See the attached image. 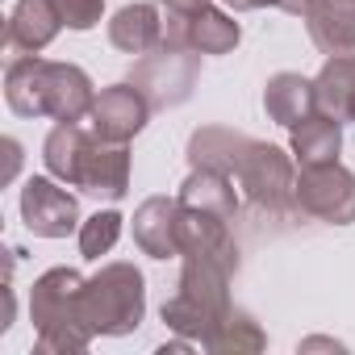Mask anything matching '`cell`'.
<instances>
[{
    "label": "cell",
    "mask_w": 355,
    "mask_h": 355,
    "mask_svg": "<svg viewBox=\"0 0 355 355\" xmlns=\"http://www.w3.org/2000/svg\"><path fill=\"white\" fill-rule=\"evenodd\" d=\"M5 101L17 117L84 121L96 105V88H92L88 71L76 67V63L21 55L5 71Z\"/></svg>",
    "instance_id": "1"
},
{
    "label": "cell",
    "mask_w": 355,
    "mask_h": 355,
    "mask_svg": "<svg viewBox=\"0 0 355 355\" xmlns=\"http://www.w3.org/2000/svg\"><path fill=\"white\" fill-rule=\"evenodd\" d=\"M84 276L76 268H51L30 288V322H34V347L46 355H80L92 347V330L80 313Z\"/></svg>",
    "instance_id": "2"
},
{
    "label": "cell",
    "mask_w": 355,
    "mask_h": 355,
    "mask_svg": "<svg viewBox=\"0 0 355 355\" xmlns=\"http://www.w3.org/2000/svg\"><path fill=\"white\" fill-rule=\"evenodd\" d=\"M230 280H234V272H226L214 259H184L180 280H175V293L163 301L159 318L167 322L171 334H184L193 343H205L214 334V326L234 309Z\"/></svg>",
    "instance_id": "3"
},
{
    "label": "cell",
    "mask_w": 355,
    "mask_h": 355,
    "mask_svg": "<svg viewBox=\"0 0 355 355\" xmlns=\"http://www.w3.org/2000/svg\"><path fill=\"white\" fill-rule=\"evenodd\" d=\"M80 313L84 326L101 338H125L142 326L146 318V280L134 263L117 259V263H101L96 276L84 280V297H80Z\"/></svg>",
    "instance_id": "4"
},
{
    "label": "cell",
    "mask_w": 355,
    "mask_h": 355,
    "mask_svg": "<svg viewBox=\"0 0 355 355\" xmlns=\"http://www.w3.org/2000/svg\"><path fill=\"white\" fill-rule=\"evenodd\" d=\"M234 184L255 209L284 218L297 209V159H293V150L251 138V146L234 171Z\"/></svg>",
    "instance_id": "5"
},
{
    "label": "cell",
    "mask_w": 355,
    "mask_h": 355,
    "mask_svg": "<svg viewBox=\"0 0 355 355\" xmlns=\"http://www.w3.org/2000/svg\"><path fill=\"white\" fill-rule=\"evenodd\" d=\"M197 76H201V55L184 51V46H171V42L155 46L150 55H138L134 67H130V80L142 88L150 109L184 105L197 88Z\"/></svg>",
    "instance_id": "6"
},
{
    "label": "cell",
    "mask_w": 355,
    "mask_h": 355,
    "mask_svg": "<svg viewBox=\"0 0 355 355\" xmlns=\"http://www.w3.org/2000/svg\"><path fill=\"white\" fill-rule=\"evenodd\" d=\"M297 209L326 226L355 222V171L334 163H313L297 171Z\"/></svg>",
    "instance_id": "7"
},
{
    "label": "cell",
    "mask_w": 355,
    "mask_h": 355,
    "mask_svg": "<svg viewBox=\"0 0 355 355\" xmlns=\"http://www.w3.org/2000/svg\"><path fill=\"white\" fill-rule=\"evenodd\" d=\"M21 222L34 239H67L80 234V201L63 189L55 175H30L21 189Z\"/></svg>",
    "instance_id": "8"
},
{
    "label": "cell",
    "mask_w": 355,
    "mask_h": 355,
    "mask_svg": "<svg viewBox=\"0 0 355 355\" xmlns=\"http://www.w3.org/2000/svg\"><path fill=\"white\" fill-rule=\"evenodd\" d=\"M163 42L197 51V55H230L243 42V26L234 21L230 9L201 5V9H189V13H167Z\"/></svg>",
    "instance_id": "9"
},
{
    "label": "cell",
    "mask_w": 355,
    "mask_h": 355,
    "mask_svg": "<svg viewBox=\"0 0 355 355\" xmlns=\"http://www.w3.org/2000/svg\"><path fill=\"white\" fill-rule=\"evenodd\" d=\"M71 189H80L96 201H109V205L121 201L130 193V142H109V138L92 134L80 155Z\"/></svg>",
    "instance_id": "10"
},
{
    "label": "cell",
    "mask_w": 355,
    "mask_h": 355,
    "mask_svg": "<svg viewBox=\"0 0 355 355\" xmlns=\"http://www.w3.org/2000/svg\"><path fill=\"white\" fill-rule=\"evenodd\" d=\"M150 113L155 109L142 96V88L134 80H121V84H109V88L96 92V105H92L88 121H92V134H101L109 142H130L134 134L146 130Z\"/></svg>",
    "instance_id": "11"
},
{
    "label": "cell",
    "mask_w": 355,
    "mask_h": 355,
    "mask_svg": "<svg viewBox=\"0 0 355 355\" xmlns=\"http://www.w3.org/2000/svg\"><path fill=\"white\" fill-rule=\"evenodd\" d=\"M63 30V13H59V0H17L9 26H5V51L13 59L21 55H42Z\"/></svg>",
    "instance_id": "12"
},
{
    "label": "cell",
    "mask_w": 355,
    "mask_h": 355,
    "mask_svg": "<svg viewBox=\"0 0 355 355\" xmlns=\"http://www.w3.org/2000/svg\"><path fill=\"white\" fill-rule=\"evenodd\" d=\"M180 259H214L226 272H239V243L230 222L180 205Z\"/></svg>",
    "instance_id": "13"
},
{
    "label": "cell",
    "mask_w": 355,
    "mask_h": 355,
    "mask_svg": "<svg viewBox=\"0 0 355 355\" xmlns=\"http://www.w3.org/2000/svg\"><path fill=\"white\" fill-rule=\"evenodd\" d=\"M134 243L150 259H180V201L175 197H146L134 218Z\"/></svg>",
    "instance_id": "14"
},
{
    "label": "cell",
    "mask_w": 355,
    "mask_h": 355,
    "mask_svg": "<svg viewBox=\"0 0 355 355\" xmlns=\"http://www.w3.org/2000/svg\"><path fill=\"white\" fill-rule=\"evenodd\" d=\"M109 42L121 55H150L155 46H163V13L150 0H134V5H121L109 17Z\"/></svg>",
    "instance_id": "15"
},
{
    "label": "cell",
    "mask_w": 355,
    "mask_h": 355,
    "mask_svg": "<svg viewBox=\"0 0 355 355\" xmlns=\"http://www.w3.org/2000/svg\"><path fill=\"white\" fill-rule=\"evenodd\" d=\"M301 21L322 55H351L355 51V0H313Z\"/></svg>",
    "instance_id": "16"
},
{
    "label": "cell",
    "mask_w": 355,
    "mask_h": 355,
    "mask_svg": "<svg viewBox=\"0 0 355 355\" xmlns=\"http://www.w3.org/2000/svg\"><path fill=\"white\" fill-rule=\"evenodd\" d=\"M184 209H197V214H214V218H226L234 222L239 214V193H234V175L226 171H209V167H193L189 180L175 193Z\"/></svg>",
    "instance_id": "17"
},
{
    "label": "cell",
    "mask_w": 355,
    "mask_h": 355,
    "mask_svg": "<svg viewBox=\"0 0 355 355\" xmlns=\"http://www.w3.org/2000/svg\"><path fill=\"white\" fill-rule=\"evenodd\" d=\"M263 109L276 125L293 130L297 121H305L309 113H318V92L313 80H305L301 71H276L263 84Z\"/></svg>",
    "instance_id": "18"
},
{
    "label": "cell",
    "mask_w": 355,
    "mask_h": 355,
    "mask_svg": "<svg viewBox=\"0 0 355 355\" xmlns=\"http://www.w3.org/2000/svg\"><path fill=\"white\" fill-rule=\"evenodd\" d=\"M288 150L297 159V167H313V163H334L343 150V121L330 113H309L305 121H297L288 130Z\"/></svg>",
    "instance_id": "19"
},
{
    "label": "cell",
    "mask_w": 355,
    "mask_h": 355,
    "mask_svg": "<svg viewBox=\"0 0 355 355\" xmlns=\"http://www.w3.org/2000/svg\"><path fill=\"white\" fill-rule=\"evenodd\" d=\"M247 146H251V134H243V130H230V125H201V130H193V138H189V163H193V167H209V171L234 175L239 163H243V155H247Z\"/></svg>",
    "instance_id": "20"
},
{
    "label": "cell",
    "mask_w": 355,
    "mask_h": 355,
    "mask_svg": "<svg viewBox=\"0 0 355 355\" xmlns=\"http://www.w3.org/2000/svg\"><path fill=\"white\" fill-rule=\"evenodd\" d=\"M313 92H318V109L347 121V105L355 96V51L351 55H326L322 71L313 76Z\"/></svg>",
    "instance_id": "21"
},
{
    "label": "cell",
    "mask_w": 355,
    "mask_h": 355,
    "mask_svg": "<svg viewBox=\"0 0 355 355\" xmlns=\"http://www.w3.org/2000/svg\"><path fill=\"white\" fill-rule=\"evenodd\" d=\"M201 347L209 355H243V351H263L268 347V334H263V326L247 309H230Z\"/></svg>",
    "instance_id": "22"
},
{
    "label": "cell",
    "mask_w": 355,
    "mask_h": 355,
    "mask_svg": "<svg viewBox=\"0 0 355 355\" xmlns=\"http://www.w3.org/2000/svg\"><path fill=\"white\" fill-rule=\"evenodd\" d=\"M121 226H125V218L117 209H96L92 218H84L80 222V255L84 259L109 255L117 247V239H121Z\"/></svg>",
    "instance_id": "23"
},
{
    "label": "cell",
    "mask_w": 355,
    "mask_h": 355,
    "mask_svg": "<svg viewBox=\"0 0 355 355\" xmlns=\"http://www.w3.org/2000/svg\"><path fill=\"white\" fill-rule=\"evenodd\" d=\"M59 13H63V26L84 34L92 26H101L105 17V0H59Z\"/></svg>",
    "instance_id": "24"
},
{
    "label": "cell",
    "mask_w": 355,
    "mask_h": 355,
    "mask_svg": "<svg viewBox=\"0 0 355 355\" xmlns=\"http://www.w3.org/2000/svg\"><path fill=\"white\" fill-rule=\"evenodd\" d=\"M230 13H251V9H280V13H293V17H305L313 0H222Z\"/></svg>",
    "instance_id": "25"
},
{
    "label": "cell",
    "mask_w": 355,
    "mask_h": 355,
    "mask_svg": "<svg viewBox=\"0 0 355 355\" xmlns=\"http://www.w3.org/2000/svg\"><path fill=\"white\" fill-rule=\"evenodd\" d=\"M5 155H9V175H5V180H13L17 167H21V142L17 138H5Z\"/></svg>",
    "instance_id": "26"
},
{
    "label": "cell",
    "mask_w": 355,
    "mask_h": 355,
    "mask_svg": "<svg viewBox=\"0 0 355 355\" xmlns=\"http://www.w3.org/2000/svg\"><path fill=\"white\" fill-rule=\"evenodd\" d=\"M167 5V13H189V9H201V5H214V0H159Z\"/></svg>",
    "instance_id": "27"
},
{
    "label": "cell",
    "mask_w": 355,
    "mask_h": 355,
    "mask_svg": "<svg viewBox=\"0 0 355 355\" xmlns=\"http://www.w3.org/2000/svg\"><path fill=\"white\" fill-rule=\"evenodd\" d=\"M347 121H355V96H351V105H347Z\"/></svg>",
    "instance_id": "28"
}]
</instances>
